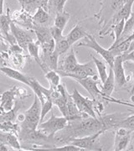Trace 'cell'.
<instances>
[{
	"label": "cell",
	"instance_id": "obj_1",
	"mask_svg": "<svg viewBox=\"0 0 134 151\" xmlns=\"http://www.w3.org/2000/svg\"><path fill=\"white\" fill-rule=\"evenodd\" d=\"M68 124V119L65 117H56L54 115V112H51L50 118L45 122H42L39 124L38 129L45 135L48 139L54 138V134L59 131L64 129Z\"/></svg>",
	"mask_w": 134,
	"mask_h": 151
},
{
	"label": "cell",
	"instance_id": "obj_2",
	"mask_svg": "<svg viewBox=\"0 0 134 151\" xmlns=\"http://www.w3.org/2000/svg\"><path fill=\"white\" fill-rule=\"evenodd\" d=\"M41 103L36 95L32 105L24 113L25 119L22 122V129L35 130L40 123Z\"/></svg>",
	"mask_w": 134,
	"mask_h": 151
},
{
	"label": "cell",
	"instance_id": "obj_3",
	"mask_svg": "<svg viewBox=\"0 0 134 151\" xmlns=\"http://www.w3.org/2000/svg\"><path fill=\"white\" fill-rule=\"evenodd\" d=\"M104 132L100 131L97 134L84 136L80 138H74L71 139L68 144L79 147L84 150H102V147L99 144V139Z\"/></svg>",
	"mask_w": 134,
	"mask_h": 151
},
{
	"label": "cell",
	"instance_id": "obj_4",
	"mask_svg": "<svg viewBox=\"0 0 134 151\" xmlns=\"http://www.w3.org/2000/svg\"><path fill=\"white\" fill-rule=\"evenodd\" d=\"M85 40H86V42L78 44V46H85V47L94 50L97 54L102 56L110 67H113L115 56L112 54V52L108 49H105L104 47H102L101 45H99V43L96 40L95 36L91 35H88L85 38Z\"/></svg>",
	"mask_w": 134,
	"mask_h": 151
},
{
	"label": "cell",
	"instance_id": "obj_5",
	"mask_svg": "<svg viewBox=\"0 0 134 151\" xmlns=\"http://www.w3.org/2000/svg\"><path fill=\"white\" fill-rule=\"evenodd\" d=\"M134 131L124 129L117 128L115 129V142H114V150L123 151L128 150L132 147V141L133 139Z\"/></svg>",
	"mask_w": 134,
	"mask_h": 151
},
{
	"label": "cell",
	"instance_id": "obj_6",
	"mask_svg": "<svg viewBox=\"0 0 134 151\" xmlns=\"http://www.w3.org/2000/svg\"><path fill=\"white\" fill-rule=\"evenodd\" d=\"M70 95H71V97H72L74 103H75L76 107L80 110V112L86 113L92 118H97V113L94 109L95 101L93 99L91 100L87 97L82 96L76 88L73 90L72 94H70Z\"/></svg>",
	"mask_w": 134,
	"mask_h": 151
},
{
	"label": "cell",
	"instance_id": "obj_7",
	"mask_svg": "<svg viewBox=\"0 0 134 151\" xmlns=\"http://www.w3.org/2000/svg\"><path fill=\"white\" fill-rule=\"evenodd\" d=\"M113 73H114V78H115V86L118 87V90L122 89L123 87L127 85V83L128 82L130 76L127 77L126 76V71L124 69L123 66V60L121 55H118L115 57L114 62L113 65Z\"/></svg>",
	"mask_w": 134,
	"mask_h": 151
},
{
	"label": "cell",
	"instance_id": "obj_8",
	"mask_svg": "<svg viewBox=\"0 0 134 151\" xmlns=\"http://www.w3.org/2000/svg\"><path fill=\"white\" fill-rule=\"evenodd\" d=\"M76 82H78L80 86H83L84 89L87 91V92L90 94L93 100L95 101H101V99H103L101 88L98 87V84L101 83L100 79L98 76H94V77H86L84 79H80V80H75Z\"/></svg>",
	"mask_w": 134,
	"mask_h": 151
},
{
	"label": "cell",
	"instance_id": "obj_9",
	"mask_svg": "<svg viewBox=\"0 0 134 151\" xmlns=\"http://www.w3.org/2000/svg\"><path fill=\"white\" fill-rule=\"evenodd\" d=\"M10 31L12 33V35L15 38L17 44L24 50H27L29 44L34 41L32 32L22 29L19 26H18L13 21L11 23Z\"/></svg>",
	"mask_w": 134,
	"mask_h": 151
},
{
	"label": "cell",
	"instance_id": "obj_10",
	"mask_svg": "<svg viewBox=\"0 0 134 151\" xmlns=\"http://www.w3.org/2000/svg\"><path fill=\"white\" fill-rule=\"evenodd\" d=\"M11 23L12 19L9 14V9H8L7 14H0V33L6 40H8V42L11 44V45H16L17 41L10 31Z\"/></svg>",
	"mask_w": 134,
	"mask_h": 151
},
{
	"label": "cell",
	"instance_id": "obj_11",
	"mask_svg": "<svg viewBox=\"0 0 134 151\" xmlns=\"http://www.w3.org/2000/svg\"><path fill=\"white\" fill-rule=\"evenodd\" d=\"M79 64L80 63L77 60L75 51L73 49H71L69 55L59 62L58 70L56 71L59 73V75L61 73H71L77 68Z\"/></svg>",
	"mask_w": 134,
	"mask_h": 151
},
{
	"label": "cell",
	"instance_id": "obj_12",
	"mask_svg": "<svg viewBox=\"0 0 134 151\" xmlns=\"http://www.w3.org/2000/svg\"><path fill=\"white\" fill-rule=\"evenodd\" d=\"M10 17L12 21L20 24L21 26L29 28V29H30V28L34 29V24L32 19V15L29 14V13H27L26 11H24V9L14 11L12 14H10Z\"/></svg>",
	"mask_w": 134,
	"mask_h": 151
},
{
	"label": "cell",
	"instance_id": "obj_13",
	"mask_svg": "<svg viewBox=\"0 0 134 151\" xmlns=\"http://www.w3.org/2000/svg\"><path fill=\"white\" fill-rule=\"evenodd\" d=\"M114 89H115L114 73H113V68L110 67V70H109V73H108L106 81L102 83V85H101V91H102V96H103V99H106L107 101L109 99L113 100L111 96L113 94Z\"/></svg>",
	"mask_w": 134,
	"mask_h": 151
},
{
	"label": "cell",
	"instance_id": "obj_14",
	"mask_svg": "<svg viewBox=\"0 0 134 151\" xmlns=\"http://www.w3.org/2000/svg\"><path fill=\"white\" fill-rule=\"evenodd\" d=\"M59 55L54 50L52 53L47 55L45 56H40L41 60H42V64H43L44 71H47V69L52 70H58V66H59Z\"/></svg>",
	"mask_w": 134,
	"mask_h": 151
},
{
	"label": "cell",
	"instance_id": "obj_15",
	"mask_svg": "<svg viewBox=\"0 0 134 151\" xmlns=\"http://www.w3.org/2000/svg\"><path fill=\"white\" fill-rule=\"evenodd\" d=\"M0 71L2 73H4L6 76L11 78V79H14L15 81H20V82L25 84L27 86H30L29 77H28L25 75H24L23 73H21L19 70H15V69H13V68H10V67H8V66H1L0 67Z\"/></svg>",
	"mask_w": 134,
	"mask_h": 151
},
{
	"label": "cell",
	"instance_id": "obj_16",
	"mask_svg": "<svg viewBox=\"0 0 134 151\" xmlns=\"http://www.w3.org/2000/svg\"><path fill=\"white\" fill-rule=\"evenodd\" d=\"M133 3L128 1L116 14H113V19H111V25L115 24L121 20H127L133 13Z\"/></svg>",
	"mask_w": 134,
	"mask_h": 151
},
{
	"label": "cell",
	"instance_id": "obj_17",
	"mask_svg": "<svg viewBox=\"0 0 134 151\" xmlns=\"http://www.w3.org/2000/svg\"><path fill=\"white\" fill-rule=\"evenodd\" d=\"M21 4L22 9L26 11L29 14H34L39 7H43L46 9L47 2L45 0H18Z\"/></svg>",
	"mask_w": 134,
	"mask_h": 151
},
{
	"label": "cell",
	"instance_id": "obj_18",
	"mask_svg": "<svg viewBox=\"0 0 134 151\" xmlns=\"http://www.w3.org/2000/svg\"><path fill=\"white\" fill-rule=\"evenodd\" d=\"M32 19L34 25L47 26V24L50 21V15L44 8L39 7L32 15Z\"/></svg>",
	"mask_w": 134,
	"mask_h": 151
},
{
	"label": "cell",
	"instance_id": "obj_19",
	"mask_svg": "<svg viewBox=\"0 0 134 151\" xmlns=\"http://www.w3.org/2000/svg\"><path fill=\"white\" fill-rule=\"evenodd\" d=\"M89 34L86 33L83 28L81 27L79 24H76L74 26V28L70 30V32L65 36L66 40H68V42L70 43V45H74L75 42L79 41L82 39H85V38Z\"/></svg>",
	"mask_w": 134,
	"mask_h": 151
},
{
	"label": "cell",
	"instance_id": "obj_20",
	"mask_svg": "<svg viewBox=\"0 0 134 151\" xmlns=\"http://www.w3.org/2000/svg\"><path fill=\"white\" fill-rule=\"evenodd\" d=\"M16 92L14 89H11L8 92H5L1 97V106L0 108H4L7 112L10 111L14 106V99Z\"/></svg>",
	"mask_w": 134,
	"mask_h": 151
},
{
	"label": "cell",
	"instance_id": "obj_21",
	"mask_svg": "<svg viewBox=\"0 0 134 151\" xmlns=\"http://www.w3.org/2000/svg\"><path fill=\"white\" fill-rule=\"evenodd\" d=\"M134 31V13H132V14L130 15L128 19L127 20H125V24H124V29L123 34L121 35L120 39L118 40V43L122 42L126 40L131 35V34ZM115 46V45H114ZM109 48H112V47H109Z\"/></svg>",
	"mask_w": 134,
	"mask_h": 151
},
{
	"label": "cell",
	"instance_id": "obj_22",
	"mask_svg": "<svg viewBox=\"0 0 134 151\" xmlns=\"http://www.w3.org/2000/svg\"><path fill=\"white\" fill-rule=\"evenodd\" d=\"M67 0H48L46 10L49 14H57L59 13L64 12V7Z\"/></svg>",
	"mask_w": 134,
	"mask_h": 151
},
{
	"label": "cell",
	"instance_id": "obj_23",
	"mask_svg": "<svg viewBox=\"0 0 134 151\" xmlns=\"http://www.w3.org/2000/svg\"><path fill=\"white\" fill-rule=\"evenodd\" d=\"M39 49H40V45L38 41H33L31 43L29 44L28 45V52L30 55V56H32L34 59V60L37 62L39 65H40V67L43 69V64H42V60L39 55Z\"/></svg>",
	"mask_w": 134,
	"mask_h": 151
},
{
	"label": "cell",
	"instance_id": "obj_24",
	"mask_svg": "<svg viewBox=\"0 0 134 151\" xmlns=\"http://www.w3.org/2000/svg\"><path fill=\"white\" fill-rule=\"evenodd\" d=\"M91 58H92V60H93L94 64L96 65L97 73L99 75V79H100L101 82L103 83L104 81H106L107 76H108L107 72V65L102 60L97 59V57L94 56V55H91Z\"/></svg>",
	"mask_w": 134,
	"mask_h": 151
},
{
	"label": "cell",
	"instance_id": "obj_25",
	"mask_svg": "<svg viewBox=\"0 0 134 151\" xmlns=\"http://www.w3.org/2000/svg\"><path fill=\"white\" fill-rule=\"evenodd\" d=\"M70 15L67 12H62L55 14L54 20V25L55 27L59 28L61 30H64V29L66 26L67 23L70 20Z\"/></svg>",
	"mask_w": 134,
	"mask_h": 151
},
{
	"label": "cell",
	"instance_id": "obj_26",
	"mask_svg": "<svg viewBox=\"0 0 134 151\" xmlns=\"http://www.w3.org/2000/svg\"><path fill=\"white\" fill-rule=\"evenodd\" d=\"M44 77L49 81V86H52L54 88H57V86L60 84V76L56 70H49L45 72Z\"/></svg>",
	"mask_w": 134,
	"mask_h": 151
},
{
	"label": "cell",
	"instance_id": "obj_27",
	"mask_svg": "<svg viewBox=\"0 0 134 151\" xmlns=\"http://www.w3.org/2000/svg\"><path fill=\"white\" fill-rule=\"evenodd\" d=\"M124 24H125V20H121V21H119L117 24L111 25V27H110L111 28V31L114 35V42H113V44L110 47H113L114 45H117L118 40L120 39L122 34H123V31Z\"/></svg>",
	"mask_w": 134,
	"mask_h": 151
},
{
	"label": "cell",
	"instance_id": "obj_28",
	"mask_svg": "<svg viewBox=\"0 0 134 151\" xmlns=\"http://www.w3.org/2000/svg\"><path fill=\"white\" fill-rule=\"evenodd\" d=\"M129 45H130L129 41L124 40V41L118 43V45H116L115 46H113L112 48H108V50L116 57L118 55H121L127 53V51L129 48Z\"/></svg>",
	"mask_w": 134,
	"mask_h": 151
},
{
	"label": "cell",
	"instance_id": "obj_29",
	"mask_svg": "<svg viewBox=\"0 0 134 151\" xmlns=\"http://www.w3.org/2000/svg\"><path fill=\"white\" fill-rule=\"evenodd\" d=\"M70 43L68 42V40H66V38L64 36L63 39L59 40V41L55 42V46H54V50L59 55V56L61 55L64 54L65 52H67V50L70 48Z\"/></svg>",
	"mask_w": 134,
	"mask_h": 151
},
{
	"label": "cell",
	"instance_id": "obj_30",
	"mask_svg": "<svg viewBox=\"0 0 134 151\" xmlns=\"http://www.w3.org/2000/svg\"><path fill=\"white\" fill-rule=\"evenodd\" d=\"M119 127L127 129L131 131H134V114L133 115H128L123 121H121L117 128H119Z\"/></svg>",
	"mask_w": 134,
	"mask_h": 151
},
{
	"label": "cell",
	"instance_id": "obj_31",
	"mask_svg": "<svg viewBox=\"0 0 134 151\" xmlns=\"http://www.w3.org/2000/svg\"><path fill=\"white\" fill-rule=\"evenodd\" d=\"M3 142H5V144L9 145L11 147H13L14 149H16V150H20V148H21L19 141L17 139L16 136L14 134H11L4 135Z\"/></svg>",
	"mask_w": 134,
	"mask_h": 151
},
{
	"label": "cell",
	"instance_id": "obj_32",
	"mask_svg": "<svg viewBox=\"0 0 134 151\" xmlns=\"http://www.w3.org/2000/svg\"><path fill=\"white\" fill-rule=\"evenodd\" d=\"M125 71L129 73V75L133 77V86L131 88V96L134 95V61H125L123 62Z\"/></svg>",
	"mask_w": 134,
	"mask_h": 151
},
{
	"label": "cell",
	"instance_id": "obj_33",
	"mask_svg": "<svg viewBox=\"0 0 134 151\" xmlns=\"http://www.w3.org/2000/svg\"><path fill=\"white\" fill-rule=\"evenodd\" d=\"M53 103L50 100H46L44 103L41 104V113H40V123L43 122L44 119L45 118L46 114L52 110L53 108ZM39 123V124H40Z\"/></svg>",
	"mask_w": 134,
	"mask_h": 151
},
{
	"label": "cell",
	"instance_id": "obj_34",
	"mask_svg": "<svg viewBox=\"0 0 134 151\" xmlns=\"http://www.w3.org/2000/svg\"><path fill=\"white\" fill-rule=\"evenodd\" d=\"M49 32L51 35V37L53 38L55 42L59 41V40H61L64 37L63 35V30H61L59 28L55 27L54 25L49 27Z\"/></svg>",
	"mask_w": 134,
	"mask_h": 151
},
{
	"label": "cell",
	"instance_id": "obj_35",
	"mask_svg": "<svg viewBox=\"0 0 134 151\" xmlns=\"http://www.w3.org/2000/svg\"><path fill=\"white\" fill-rule=\"evenodd\" d=\"M48 150L51 151H83L84 150L80 149L79 147L73 145H66L62 146V147H57V148H53V149H48Z\"/></svg>",
	"mask_w": 134,
	"mask_h": 151
},
{
	"label": "cell",
	"instance_id": "obj_36",
	"mask_svg": "<svg viewBox=\"0 0 134 151\" xmlns=\"http://www.w3.org/2000/svg\"><path fill=\"white\" fill-rule=\"evenodd\" d=\"M122 57L123 60V62H125V61H134V50H132L128 53L123 54Z\"/></svg>",
	"mask_w": 134,
	"mask_h": 151
},
{
	"label": "cell",
	"instance_id": "obj_37",
	"mask_svg": "<svg viewBox=\"0 0 134 151\" xmlns=\"http://www.w3.org/2000/svg\"><path fill=\"white\" fill-rule=\"evenodd\" d=\"M0 150H9V149H8V145H6L5 143H2L0 144Z\"/></svg>",
	"mask_w": 134,
	"mask_h": 151
},
{
	"label": "cell",
	"instance_id": "obj_38",
	"mask_svg": "<svg viewBox=\"0 0 134 151\" xmlns=\"http://www.w3.org/2000/svg\"><path fill=\"white\" fill-rule=\"evenodd\" d=\"M132 50H134V40H132V41H130L129 48L128 50V51H127V53H128V52L132 51Z\"/></svg>",
	"mask_w": 134,
	"mask_h": 151
},
{
	"label": "cell",
	"instance_id": "obj_39",
	"mask_svg": "<svg viewBox=\"0 0 134 151\" xmlns=\"http://www.w3.org/2000/svg\"><path fill=\"white\" fill-rule=\"evenodd\" d=\"M4 0H0V14H3V7H4Z\"/></svg>",
	"mask_w": 134,
	"mask_h": 151
},
{
	"label": "cell",
	"instance_id": "obj_40",
	"mask_svg": "<svg viewBox=\"0 0 134 151\" xmlns=\"http://www.w3.org/2000/svg\"><path fill=\"white\" fill-rule=\"evenodd\" d=\"M1 38H4V36H3V35H2V34L0 33V39H1Z\"/></svg>",
	"mask_w": 134,
	"mask_h": 151
}]
</instances>
